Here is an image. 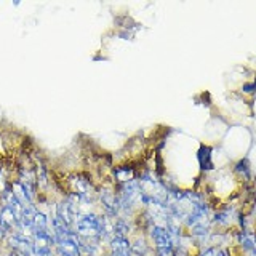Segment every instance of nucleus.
Masks as SVG:
<instances>
[{
	"instance_id": "423d86ee",
	"label": "nucleus",
	"mask_w": 256,
	"mask_h": 256,
	"mask_svg": "<svg viewBox=\"0 0 256 256\" xmlns=\"http://www.w3.org/2000/svg\"><path fill=\"white\" fill-rule=\"evenodd\" d=\"M253 85H254V86H256V77H254V82H253Z\"/></svg>"
},
{
	"instance_id": "39448f33",
	"label": "nucleus",
	"mask_w": 256,
	"mask_h": 256,
	"mask_svg": "<svg viewBox=\"0 0 256 256\" xmlns=\"http://www.w3.org/2000/svg\"><path fill=\"white\" fill-rule=\"evenodd\" d=\"M6 256H24L18 252H12V250H6Z\"/></svg>"
},
{
	"instance_id": "20e7f679",
	"label": "nucleus",
	"mask_w": 256,
	"mask_h": 256,
	"mask_svg": "<svg viewBox=\"0 0 256 256\" xmlns=\"http://www.w3.org/2000/svg\"><path fill=\"white\" fill-rule=\"evenodd\" d=\"M242 90H244L245 93H254V92H256V86H254L253 84H244Z\"/></svg>"
},
{
	"instance_id": "f03ea898",
	"label": "nucleus",
	"mask_w": 256,
	"mask_h": 256,
	"mask_svg": "<svg viewBox=\"0 0 256 256\" xmlns=\"http://www.w3.org/2000/svg\"><path fill=\"white\" fill-rule=\"evenodd\" d=\"M197 158H198V164H200V168H202V170H213L212 148L210 146H205V144L204 146H200Z\"/></svg>"
},
{
	"instance_id": "f257e3e1",
	"label": "nucleus",
	"mask_w": 256,
	"mask_h": 256,
	"mask_svg": "<svg viewBox=\"0 0 256 256\" xmlns=\"http://www.w3.org/2000/svg\"><path fill=\"white\" fill-rule=\"evenodd\" d=\"M108 256H133L132 240L114 236L108 244Z\"/></svg>"
},
{
	"instance_id": "7ed1b4c3",
	"label": "nucleus",
	"mask_w": 256,
	"mask_h": 256,
	"mask_svg": "<svg viewBox=\"0 0 256 256\" xmlns=\"http://www.w3.org/2000/svg\"><path fill=\"white\" fill-rule=\"evenodd\" d=\"M236 173H238L244 180L250 178V166H248L246 160H240V162L236 165Z\"/></svg>"
}]
</instances>
